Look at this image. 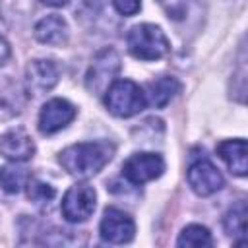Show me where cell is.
Instances as JSON below:
<instances>
[{
  "mask_svg": "<svg viewBox=\"0 0 248 248\" xmlns=\"http://www.w3.org/2000/svg\"><path fill=\"white\" fill-rule=\"evenodd\" d=\"M114 155V145L108 141H83L66 147L58 161L72 176L89 178L97 174Z\"/></svg>",
  "mask_w": 248,
  "mask_h": 248,
  "instance_id": "cell-1",
  "label": "cell"
},
{
  "mask_svg": "<svg viewBox=\"0 0 248 248\" xmlns=\"http://www.w3.org/2000/svg\"><path fill=\"white\" fill-rule=\"evenodd\" d=\"M128 50L138 60H159L169 54L170 43L167 35L153 23L134 25L126 37Z\"/></svg>",
  "mask_w": 248,
  "mask_h": 248,
  "instance_id": "cell-2",
  "label": "cell"
},
{
  "mask_svg": "<svg viewBox=\"0 0 248 248\" xmlns=\"http://www.w3.org/2000/svg\"><path fill=\"white\" fill-rule=\"evenodd\" d=\"M105 105L114 116L128 118L143 110L147 99L143 89L132 79H116L105 91Z\"/></svg>",
  "mask_w": 248,
  "mask_h": 248,
  "instance_id": "cell-3",
  "label": "cell"
},
{
  "mask_svg": "<svg viewBox=\"0 0 248 248\" xmlns=\"http://www.w3.org/2000/svg\"><path fill=\"white\" fill-rule=\"evenodd\" d=\"M97 194L89 184H74L62 198V215L70 223H83L95 211Z\"/></svg>",
  "mask_w": 248,
  "mask_h": 248,
  "instance_id": "cell-4",
  "label": "cell"
},
{
  "mask_svg": "<svg viewBox=\"0 0 248 248\" xmlns=\"http://www.w3.org/2000/svg\"><path fill=\"white\" fill-rule=\"evenodd\" d=\"M120 72V56L114 48L101 50L85 76V85L91 93H105L114 81V76Z\"/></svg>",
  "mask_w": 248,
  "mask_h": 248,
  "instance_id": "cell-5",
  "label": "cell"
},
{
  "mask_svg": "<svg viewBox=\"0 0 248 248\" xmlns=\"http://www.w3.org/2000/svg\"><path fill=\"white\" fill-rule=\"evenodd\" d=\"M99 234L103 240H107L110 244L130 242L136 234L134 219L118 207H107L103 213L101 225H99Z\"/></svg>",
  "mask_w": 248,
  "mask_h": 248,
  "instance_id": "cell-6",
  "label": "cell"
},
{
  "mask_svg": "<svg viewBox=\"0 0 248 248\" xmlns=\"http://www.w3.org/2000/svg\"><path fill=\"white\" fill-rule=\"evenodd\" d=\"M165 161L157 153H134L122 165V174L132 184H145L163 174Z\"/></svg>",
  "mask_w": 248,
  "mask_h": 248,
  "instance_id": "cell-7",
  "label": "cell"
},
{
  "mask_svg": "<svg viewBox=\"0 0 248 248\" xmlns=\"http://www.w3.org/2000/svg\"><path fill=\"white\" fill-rule=\"evenodd\" d=\"M186 178H188L190 188L198 196H211V194L219 192L225 184V178L219 172V169L207 159H200V161L192 163Z\"/></svg>",
  "mask_w": 248,
  "mask_h": 248,
  "instance_id": "cell-8",
  "label": "cell"
},
{
  "mask_svg": "<svg viewBox=\"0 0 248 248\" xmlns=\"http://www.w3.org/2000/svg\"><path fill=\"white\" fill-rule=\"evenodd\" d=\"M76 118V107L66 99H50L39 112V130L43 134H56Z\"/></svg>",
  "mask_w": 248,
  "mask_h": 248,
  "instance_id": "cell-9",
  "label": "cell"
},
{
  "mask_svg": "<svg viewBox=\"0 0 248 248\" xmlns=\"http://www.w3.org/2000/svg\"><path fill=\"white\" fill-rule=\"evenodd\" d=\"M60 78V68L52 60H33L25 72V89L29 95L50 91Z\"/></svg>",
  "mask_w": 248,
  "mask_h": 248,
  "instance_id": "cell-10",
  "label": "cell"
},
{
  "mask_svg": "<svg viewBox=\"0 0 248 248\" xmlns=\"http://www.w3.org/2000/svg\"><path fill=\"white\" fill-rule=\"evenodd\" d=\"M35 153V143L23 128H12L0 136V155L8 161L21 163L31 159Z\"/></svg>",
  "mask_w": 248,
  "mask_h": 248,
  "instance_id": "cell-11",
  "label": "cell"
},
{
  "mask_svg": "<svg viewBox=\"0 0 248 248\" xmlns=\"http://www.w3.org/2000/svg\"><path fill=\"white\" fill-rule=\"evenodd\" d=\"M219 157L236 176H246L248 170V157H246V141L244 140H227L217 145Z\"/></svg>",
  "mask_w": 248,
  "mask_h": 248,
  "instance_id": "cell-12",
  "label": "cell"
},
{
  "mask_svg": "<svg viewBox=\"0 0 248 248\" xmlns=\"http://www.w3.org/2000/svg\"><path fill=\"white\" fill-rule=\"evenodd\" d=\"M35 37L43 45L60 46V45H64L68 41V25L56 14L46 16L41 21H37V25H35Z\"/></svg>",
  "mask_w": 248,
  "mask_h": 248,
  "instance_id": "cell-13",
  "label": "cell"
},
{
  "mask_svg": "<svg viewBox=\"0 0 248 248\" xmlns=\"http://www.w3.org/2000/svg\"><path fill=\"white\" fill-rule=\"evenodd\" d=\"M180 91V83L176 78L172 76H163L155 81H151L147 85V93H145V99L147 103H151L153 107L157 108H163L170 103V99Z\"/></svg>",
  "mask_w": 248,
  "mask_h": 248,
  "instance_id": "cell-14",
  "label": "cell"
},
{
  "mask_svg": "<svg viewBox=\"0 0 248 248\" xmlns=\"http://www.w3.org/2000/svg\"><path fill=\"white\" fill-rule=\"evenodd\" d=\"M223 227L227 231V234L231 236H238L244 240V232H246V203L240 200L236 202L223 219Z\"/></svg>",
  "mask_w": 248,
  "mask_h": 248,
  "instance_id": "cell-15",
  "label": "cell"
},
{
  "mask_svg": "<svg viewBox=\"0 0 248 248\" xmlns=\"http://www.w3.org/2000/svg\"><path fill=\"white\" fill-rule=\"evenodd\" d=\"M29 180V172L23 167L14 165H6L0 169V184L8 194H17Z\"/></svg>",
  "mask_w": 248,
  "mask_h": 248,
  "instance_id": "cell-16",
  "label": "cell"
},
{
  "mask_svg": "<svg viewBox=\"0 0 248 248\" xmlns=\"http://www.w3.org/2000/svg\"><path fill=\"white\" fill-rule=\"evenodd\" d=\"M176 244L188 246V248H203V246H211L213 238H211V232L203 225H188L182 229Z\"/></svg>",
  "mask_w": 248,
  "mask_h": 248,
  "instance_id": "cell-17",
  "label": "cell"
},
{
  "mask_svg": "<svg viewBox=\"0 0 248 248\" xmlns=\"http://www.w3.org/2000/svg\"><path fill=\"white\" fill-rule=\"evenodd\" d=\"M157 2L161 4V8L170 19L180 21V19H186V16L190 14V10L196 6L198 0H157Z\"/></svg>",
  "mask_w": 248,
  "mask_h": 248,
  "instance_id": "cell-18",
  "label": "cell"
},
{
  "mask_svg": "<svg viewBox=\"0 0 248 248\" xmlns=\"http://www.w3.org/2000/svg\"><path fill=\"white\" fill-rule=\"evenodd\" d=\"M54 188L50 184H45L41 180H29L27 182V196L31 202H37V203H45V202H50L54 198Z\"/></svg>",
  "mask_w": 248,
  "mask_h": 248,
  "instance_id": "cell-19",
  "label": "cell"
},
{
  "mask_svg": "<svg viewBox=\"0 0 248 248\" xmlns=\"http://www.w3.org/2000/svg\"><path fill=\"white\" fill-rule=\"evenodd\" d=\"M112 6L122 16H134L141 8V0H112Z\"/></svg>",
  "mask_w": 248,
  "mask_h": 248,
  "instance_id": "cell-20",
  "label": "cell"
},
{
  "mask_svg": "<svg viewBox=\"0 0 248 248\" xmlns=\"http://www.w3.org/2000/svg\"><path fill=\"white\" fill-rule=\"evenodd\" d=\"M8 56H10V46H8V43L0 37V64H4V62L8 60Z\"/></svg>",
  "mask_w": 248,
  "mask_h": 248,
  "instance_id": "cell-21",
  "label": "cell"
},
{
  "mask_svg": "<svg viewBox=\"0 0 248 248\" xmlns=\"http://www.w3.org/2000/svg\"><path fill=\"white\" fill-rule=\"evenodd\" d=\"M41 2H45L46 6H64V4H68L70 0H41Z\"/></svg>",
  "mask_w": 248,
  "mask_h": 248,
  "instance_id": "cell-22",
  "label": "cell"
}]
</instances>
